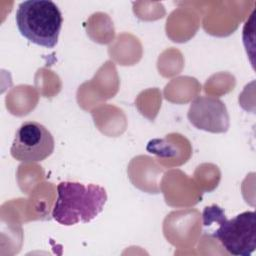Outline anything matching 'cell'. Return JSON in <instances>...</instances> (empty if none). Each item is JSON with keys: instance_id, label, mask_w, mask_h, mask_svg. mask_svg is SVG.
<instances>
[{"instance_id": "cell-3", "label": "cell", "mask_w": 256, "mask_h": 256, "mask_svg": "<svg viewBox=\"0 0 256 256\" xmlns=\"http://www.w3.org/2000/svg\"><path fill=\"white\" fill-rule=\"evenodd\" d=\"M216 222L218 228L212 236L216 238L222 247L234 256H249L256 248V221L254 211H245L232 219H227L223 210L212 205L205 207L203 211V223L205 226Z\"/></svg>"}, {"instance_id": "cell-4", "label": "cell", "mask_w": 256, "mask_h": 256, "mask_svg": "<svg viewBox=\"0 0 256 256\" xmlns=\"http://www.w3.org/2000/svg\"><path fill=\"white\" fill-rule=\"evenodd\" d=\"M54 146V138L44 125L36 121H25L15 133L10 153L20 162H40L53 153Z\"/></svg>"}, {"instance_id": "cell-1", "label": "cell", "mask_w": 256, "mask_h": 256, "mask_svg": "<svg viewBox=\"0 0 256 256\" xmlns=\"http://www.w3.org/2000/svg\"><path fill=\"white\" fill-rule=\"evenodd\" d=\"M106 201V190L100 185L63 181L57 185L52 217L64 226L88 223L103 211Z\"/></svg>"}, {"instance_id": "cell-5", "label": "cell", "mask_w": 256, "mask_h": 256, "mask_svg": "<svg viewBox=\"0 0 256 256\" xmlns=\"http://www.w3.org/2000/svg\"><path fill=\"white\" fill-rule=\"evenodd\" d=\"M190 123L198 129L223 133L229 128V114L225 104L212 96H200L194 99L187 113Z\"/></svg>"}, {"instance_id": "cell-2", "label": "cell", "mask_w": 256, "mask_h": 256, "mask_svg": "<svg viewBox=\"0 0 256 256\" xmlns=\"http://www.w3.org/2000/svg\"><path fill=\"white\" fill-rule=\"evenodd\" d=\"M15 21L20 34L42 47L53 48L62 27V14L50 0H26L18 5Z\"/></svg>"}]
</instances>
